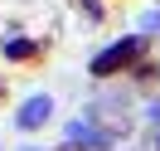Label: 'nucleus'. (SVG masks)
<instances>
[{"label":"nucleus","mask_w":160,"mask_h":151,"mask_svg":"<svg viewBox=\"0 0 160 151\" xmlns=\"http://www.w3.org/2000/svg\"><path fill=\"white\" fill-rule=\"evenodd\" d=\"M141 49H146V39H121V44H112V49H102L97 59H92V73H117V68H126Z\"/></svg>","instance_id":"1"},{"label":"nucleus","mask_w":160,"mask_h":151,"mask_svg":"<svg viewBox=\"0 0 160 151\" xmlns=\"http://www.w3.org/2000/svg\"><path fill=\"white\" fill-rule=\"evenodd\" d=\"M49 112H53V98H29V102L20 107V127H44Z\"/></svg>","instance_id":"2"},{"label":"nucleus","mask_w":160,"mask_h":151,"mask_svg":"<svg viewBox=\"0 0 160 151\" xmlns=\"http://www.w3.org/2000/svg\"><path fill=\"white\" fill-rule=\"evenodd\" d=\"M5 54H10V59H29L34 44H29V39H10V44H5Z\"/></svg>","instance_id":"3"},{"label":"nucleus","mask_w":160,"mask_h":151,"mask_svg":"<svg viewBox=\"0 0 160 151\" xmlns=\"http://www.w3.org/2000/svg\"><path fill=\"white\" fill-rule=\"evenodd\" d=\"M150 122H160V107H150Z\"/></svg>","instance_id":"4"}]
</instances>
